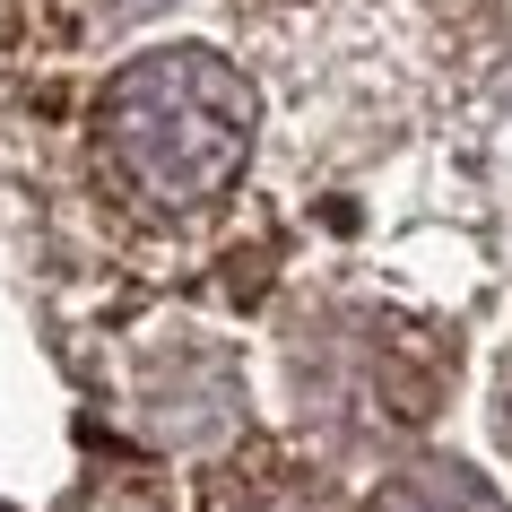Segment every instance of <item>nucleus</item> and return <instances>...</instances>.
Masks as SVG:
<instances>
[{"label":"nucleus","instance_id":"obj_3","mask_svg":"<svg viewBox=\"0 0 512 512\" xmlns=\"http://www.w3.org/2000/svg\"><path fill=\"white\" fill-rule=\"evenodd\" d=\"M200 512H330V486L287 452H243L209 478Z\"/></svg>","mask_w":512,"mask_h":512},{"label":"nucleus","instance_id":"obj_4","mask_svg":"<svg viewBox=\"0 0 512 512\" xmlns=\"http://www.w3.org/2000/svg\"><path fill=\"white\" fill-rule=\"evenodd\" d=\"M365 512H512L495 486L469 469V460H408V469H391V478L374 486V504Z\"/></svg>","mask_w":512,"mask_h":512},{"label":"nucleus","instance_id":"obj_1","mask_svg":"<svg viewBox=\"0 0 512 512\" xmlns=\"http://www.w3.org/2000/svg\"><path fill=\"white\" fill-rule=\"evenodd\" d=\"M252 87L226 53L209 44H157L113 70L96 96V148H105L113 183L157 217H191L226 200L235 174L252 165Z\"/></svg>","mask_w":512,"mask_h":512},{"label":"nucleus","instance_id":"obj_2","mask_svg":"<svg viewBox=\"0 0 512 512\" xmlns=\"http://www.w3.org/2000/svg\"><path fill=\"white\" fill-rule=\"evenodd\" d=\"M348 339H339V374H348V408L365 426H426L443 408V382H452V339L434 322H408V313H348Z\"/></svg>","mask_w":512,"mask_h":512},{"label":"nucleus","instance_id":"obj_6","mask_svg":"<svg viewBox=\"0 0 512 512\" xmlns=\"http://www.w3.org/2000/svg\"><path fill=\"white\" fill-rule=\"evenodd\" d=\"M495 434H504V452H512V365H504V391H495Z\"/></svg>","mask_w":512,"mask_h":512},{"label":"nucleus","instance_id":"obj_5","mask_svg":"<svg viewBox=\"0 0 512 512\" xmlns=\"http://www.w3.org/2000/svg\"><path fill=\"white\" fill-rule=\"evenodd\" d=\"M148 9H165V0H96V18H113V27H131V18H148Z\"/></svg>","mask_w":512,"mask_h":512}]
</instances>
